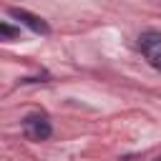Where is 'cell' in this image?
<instances>
[{
	"instance_id": "cell-2",
	"label": "cell",
	"mask_w": 161,
	"mask_h": 161,
	"mask_svg": "<svg viewBox=\"0 0 161 161\" xmlns=\"http://www.w3.org/2000/svg\"><path fill=\"white\" fill-rule=\"evenodd\" d=\"M23 131L30 141H45V138H50L53 126L43 113H30V116L23 118Z\"/></svg>"
},
{
	"instance_id": "cell-3",
	"label": "cell",
	"mask_w": 161,
	"mask_h": 161,
	"mask_svg": "<svg viewBox=\"0 0 161 161\" xmlns=\"http://www.w3.org/2000/svg\"><path fill=\"white\" fill-rule=\"evenodd\" d=\"M8 15H10V18H15L20 25H25L28 30L38 33V35H48V33H50V25H48L40 15H33V13L23 10V8H8Z\"/></svg>"
},
{
	"instance_id": "cell-4",
	"label": "cell",
	"mask_w": 161,
	"mask_h": 161,
	"mask_svg": "<svg viewBox=\"0 0 161 161\" xmlns=\"http://www.w3.org/2000/svg\"><path fill=\"white\" fill-rule=\"evenodd\" d=\"M0 33H3L5 38H15V35H18L20 30H15V28H10L8 23H0Z\"/></svg>"
},
{
	"instance_id": "cell-1",
	"label": "cell",
	"mask_w": 161,
	"mask_h": 161,
	"mask_svg": "<svg viewBox=\"0 0 161 161\" xmlns=\"http://www.w3.org/2000/svg\"><path fill=\"white\" fill-rule=\"evenodd\" d=\"M138 48L146 55V60L161 70V33L158 30H146L138 35Z\"/></svg>"
}]
</instances>
